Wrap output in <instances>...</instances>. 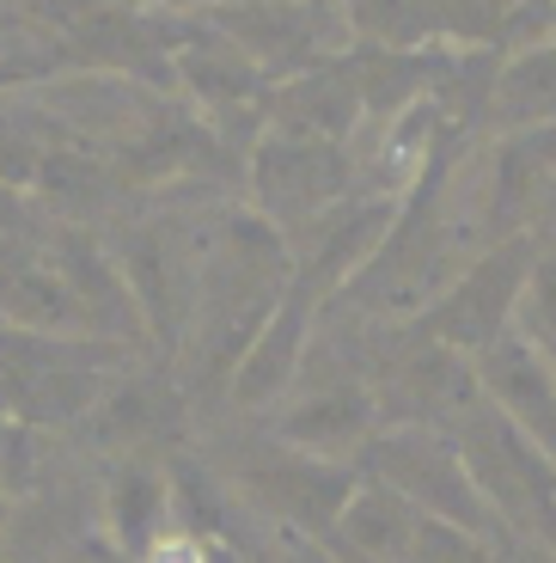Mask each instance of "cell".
Returning a JSON list of instances; mask_svg holds the SVG:
<instances>
[{"label": "cell", "instance_id": "6da1fadb", "mask_svg": "<svg viewBox=\"0 0 556 563\" xmlns=\"http://www.w3.org/2000/svg\"><path fill=\"white\" fill-rule=\"evenodd\" d=\"M355 472L391 484L403 503H416L429 521L453 527V533H471V539H483V545H496V539L508 533V527L496 521L489 496L477 490L465 453L446 435H434V429H379L362 448Z\"/></svg>", "mask_w": 556, "mask_h": 563}, {"label": "cell", "instance_id": "7a4b0ae2", "mask_svg": "<svg viewBox=\"0 0 556 563\" xmlns=\"http://www.w3.org/2000/svg\"><path fill=\"white\" fill-rule=\"evenodd\" d=\"M532 264H538V245H532L526 233L496 240L434 307H422L416 319H410V331L441 343V350H453V355H465V362H477L489 343L508 338V324H514L520 300H526Z\"/></svg>", "mask_w": 556, "mask_h": 563}, {"label": "cell", "instance_id": "3957f363", "mask_svg": "<svg viewBox=\"0 0 556 563\" xmlns=\"http://www.w3.org/2000/svg\"><path fill=\"white\" fill-rule=\"evenodd\" d=\"M226 484H238L251 503L276 508L288 527H307V533L331 539L348 496H355V484H362V472L355 465H336V460H312V453L288 448L276 435H257L251 448L233 453Z\"/></svg>", "mask_w": 556, "mask_h": 563}, {"label": "cell", "instance_id": "277c9868", "mask_svg": "<svg viewBox=\"0 0 556 563\" xmlns=\"http://www.w3.org/2000/svg\"><path fill=\"white\" fill-rule=\"evenodd\" d=\"M331 288L336 282L312 264H300L288 276V288H281V300L269 307L264 331L251 338L245 362H238L233 380H226V393H233L238 410H269L293 386V374H300L307 355H312V331H319V312H324V300H331Z\"/></svg>", "mask_w": 556, "mask_h": 563}, {"label": "cell", "instance_id": "5b68a950", "mask_svg": "<svg viewBox=\"0 0 556 563\" xmlns=\"http://www.w3.org/2000/svg\"><path fill=\"white\" fill-rule=\"evenodd\" d=\"M251 190H257V209L276 227H307L319 214H331L348 190V154L331 141H281L264 135L251 147Z\"/></svg>", "mask_w": 556, "mask_h": 563}, {"label": "cell", "instance_id": "8992f818", "mask_svg": "<svg viewBox=\"0 0 556 563\" xmlns=\"http://www.w3.org/2000/svg\"><path fill=\"white\" fill-rule=\"evenodd\" d=\"M477 380H483L489 405L514 422L544 460H556V367L538 355V343L526 331H508L501 343H489L477 355Z\"/></svg>", "mask_w": 556, "mask_h": 563}, {"label": "cell", "instance_id": "52a82bcc", "mask_svg": "<svg viewBox=\"0 0 556 563\" xmlns=\"http://www.w3.org/2000/svg\"><path fill=\"white\" fill-rule=\"evenodd\" d=\"M269 435L288 448L312 453V460H336L348 465V453L362 460V448L379 435V398L362 380H331L319 393L293 398L269 417Z\"/></svg>", "mask_w": 556, "mask_h": 563}, {"label": "cell", "instance_id": "ba28073f", "mask_svg": "<svg viewBox=\"0 0 556 563\" xmlns=\"http://www.w3.org/2000/svg\"><path fill=\"white\" fill-rule=\"evenodd\" d=\"M264 123L281 141H331V147L343 135H355V123H362V92L348 80L343 56H319L293 74V80H281L264 99Z\"/></svg>", "mask_w": 556, "mask_h": 563}, {"label": "cell", "instance_id": "9c48e42d", "mask_svg": "<svg viewBox=\"0 0 556 563\" xmlns=\"http://www.w3.org/2000/svg\"><path fill=\"white\" fill-rule=\"evenodd\" d=\"M184 393L171 374H129V380H116L111 393L98 398L92 410V435L98 448L123 453V460H141L147 448H166V441L184 435Z\"/></svg>", "mask_w": 556, "mask_h": 563}, {"label": "cell", "instance_id": "30bf717a", "mask_svg": "<svg viewBox=\"0 0 556 563\" xmlns=\"http://www.w3.org/2000/svg\"><path fill=\"white\" fill-rule=\"evenodd\" d=\"M62 276V288H68L74 312H86L92 324H104L111 338L135 343L147 324H141V307L135 295H129V282H123V264H116L104 245L86 233V227H62V240H56V264H49Z\"/></svg>", "mask_w": 556, "mask_h": 563}, {"label": "cell", "instance_id": "8fae6325", "mask_svg": "<svg viewBox=\"0 0 556 563\" xmlns=\"http://www.w3.org/2000/svg\"><path fill=\"white\" fill-rule=\"evenodd\" d=\"M422 527H429V515H422L416 503H403V496L379 478H362L331 539H343L348 563H410Z\"/></svg>", "mask_w": 556, "mask_h": 563}, {"label": "cell", "instance_id": "7c38bea8", "mask_svg": "<svg viewBox=\"0 0 556 563\" xmlns=\"http://www.w3.org/2000/svg\"><path fill=\"white\" fill-rule=\"evenodd\" d=\"M166 533H171V472L154 460H123L104 484V539L141 563Z\"/></svg>", "mask_w": 556, "mask_h": 563}, {"label": "cell", "instance_id": "4fadbf2b", "mask_svg": "<svg viewBox=\"0 0 556 563\" xmlns=\"http://www.w3.org/2000/svg\"><path fill=\"white\" fill-rule=\"evenodd\" d=\"M556 172V129H514V135L496 147V166H489V233L496 240H514L520 221L538 209V197L551 190Z\"/></svg>", "mask_w": 556, "mask_h": 563}, {"label": "cell", "instance_id": "5bb4252c", "mask_svg": "<svg viewBox=\"0 0 556 563\" xmlns=\"http://www.w3.org/2000/svg\"><path fill=\"white\" fill-rule=\"evenodd\" d=\"M31 184H37L68 221H92V214L111 202V172H104L98 154H86V147H43V166Z\"/></svg>", "mask_w": 556, "mask_h": 563}, {"label": "cell", "instance_id": "9a60e30c", "mask_svg": "<svg viewBox=\"0 0 556 563\" xmlns=\"http://www.w3.org/2000/svg\"><path fill=\"white\" fill-rule=\"evenodd\" d=\"M171 56H178L184 80H190L209 104H245L251 92H257V62H251L245 49H233V43H209V49L184 43Z\"/></svg>", "mask_w": 556, "mask_h": 563}, {"label": "cell", "instance_id": "2e32d148", "mask_svg": "<svg viewBox=\"0 0 556 563\" xmlns=\"http://www.w3.org/2000/svg\"><path fill=\"white\" fill-rule=\"evenodd\" d=\"M520 319H526V338L538 343V355L556 367V245H551V252H538V264H532Z\"/></svg>", "mask_w": 556, "mask_h": 563}, {"label": "cell", "instance_id": "e0dca14e", "mask_svg": "<svg viewBox=\"0 0 556 563\" xmlns=\"http://www.w3.org/2000/svg\"><path fill=\"white\" fill-rule=\"evenodd\" d=\"M214 551H221L214 539H196V533H184V527H171L141 563H214Z\"/></svg>", "mask_w": 556, "mask_h": 563}, {"label": "cell", "instance_id": "ac0fdd59", "mask_svg": "<svg viewBox=\"0 0 556 563\" xmlns=\"http://www.w3.org/2000/svg\"><path fill=\"white\" fill-rule=\"evenodd\" d=\"M68 563H135V558H123V551H116L104 533H86V539H74Z\"/></svg>", "mask_w": 556, "mask_h": 563}, {"label": "cell", "instance_id": "d6986e66", "mask_svg": "<svg viewBox=\"0 0 556 563\" xmlns=\"http://www.w3.org/2000/svg\"><path fill=\"white\" fill-rule=\"evenodd\" d=\"M31 74V62H0V86H13V80H25Z\"/></svg>", "mask_w": 556, "mask_h": 563}]
</instances>
